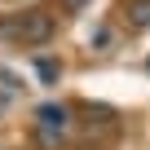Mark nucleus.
<instances>
[{"label": "nucleus", "mask_w": 150, "mask_h": 150, "mask_svg": "<svg viewBox=\"0 0 150 150\" xmlns=\"http://www.w3.org/2000/svg\"><path fill=\"white\" fill-rule=\"evenodd\" d=\"M57 5H62V13H84L93 0H57Z\"/></svg>", "instance_id": "39448f33"}, {"label": "nucleus", "mask_w": 150, "mask_h": 150, "mask_svg": "<svg viewBox=\"0 0 150 150\" xmlns=\"http://www.w3.org/2000/svg\"><path fill=\"white\" fill-rule=\"evenodd\" d=\"M93 44H97V49H106V44H110V31H106V27H97V31H93Z\"/></svg>", "instance_id": "423d86ee"}, {"label": "nucleus", "mask_w": 150, "mask_h": 150, "mask_svg": "<svg viewBox=\"0 0 150 150\" xmlns=\"http://www.w3.org/2000/svg\"><path fill=\"white\" fill-rule=\"evenodd\" d=\"M0 35H13L18 44H44L53 35V18L49 13H18L0 22Z\"/></svg>", "instance_id": "f257e3e1"}, {"label": "nucleus", "mask_w": 150, "mask_h": 150, "mask_svg": "<svg viewBox=\"0 0 150 150\" xmlns=\"http://www.w3.org/2000/svg\"><path fill=\"white\" fill-rule=\"evenodd\" d=\"M146 66H150V62H146Z\"/></svg>", "instance_id": "6e6552de"}, {"label": "nucleus", "mask_w": 150, "mask_h": 150, "mask_svg": "<svg viewBox=\"0 0 150 150\" xmlns=\"http://www.w3.org/2000/svg\"><path fill=\"white\" fill-rule=\"evenodd\" d=\"M124 22L132 31H150V0H128L124 5Z\"/></svg>", "instance_id": "7ed1b4c3"}, {"label": "nucleus", "mask_w": 150, "mask_h": 150, "mask_svg": "<svg viewBox=\"0 0 150 150\" xmlns=\"http://www.w3.org/2000/svg\"><path fill=\"white\" fill-rule=\"evenodd\" d=\"M35 75H40V84H57V75H62V66H57L53 57H35Z\"/></svg>", "instance_id": "20e7f679"}, {"label": "nucleus", "mask_w": 150, "mask_h": 150, "mask_svg": "<svg viewBox=\"0 0 150 150\" xmlns=\"http://www.w3.org/2000/svg\"><path fill=\"white\" fill-rule=\"evenodd\" d=\"M66 119H71V110H66L62 102H44V106H35V124H40V137H44V141H57L62 128H66Z\"/></svg>", "instance_id": "f03ea898"}, {"label": "nucleus", "mask_w": 150, "mask_h": 150, "mask_svg": "<svg viewBox=\"0 0 150 150\" xmlns=\"http://www.w3.org/2000/svg\"><path fill=\"white\" fill-rule=\"evenodd\" d=\"M5 106H9V97H0V110H5Z\"/></svg>", "instance_id": "0eeeda50"}]
</instances>
